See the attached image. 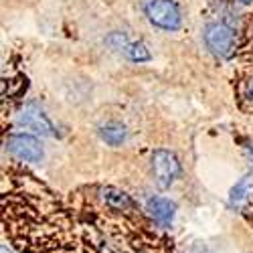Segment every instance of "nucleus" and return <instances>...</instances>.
I'll use <instances>...</instances> for the list:
<instances>
[{"label": "nucleus", "mask_w": 253, "mask_h": 253, "mask_svg": "<svg viewBox=\"0 0 253 253\" xmlns=\"http://www.w3.org/2000/svg\"><path fill=\"white\" fill-rule=\"evenodd\" d=\"M144 14L150 25L162 31H178L182 27V12L174 0H146Z\"/></svg>", "instance_id": "1"}, {"label": "nucleus", "mask_w": 253, "mask_h": 253, "mask_svg": "<svg viewBox=\"0 0 253 253\" xmlns=\"http://www.w3.org/2000/svg\"><path fill=\"white\" fill-rule=\"evenodd\" d=\"M152 174L160 188L172 186L180 176V162L170 150H154L152 152Z\"/></svg>", "instance_id": "2"}, {"label": "nucleus", "mask_w": 253, "mask_h": 253, "mask_svg": "<svg viewBox=\"0 0 253 253\" xmlns=\"http://www.w3.org/2000/svg\"><path fill=\"white\" fill-rule=\"evenodd\" d=\"M6 150L20 162H41L45 156V150L41 142L31 136V134H23V132H16V134H10L8 140H6Z\"/></svg>", "instance_id": "3"}, {"label": "nucleus", "mask_w": 253, "mask_h": 253, "mask_svg": "<svg viewBox=\"0 0 253 253\" xmlns=\"http://www.w3.org/2000/svg\"><path fill=\"white\" fill-rule=\"evenodd\" d=\"M205 43L209 47V51L225 59L233 53L235 47V33L231 27H227L225 23H209L205 29Z\"/></svg>", "instance_id": "4"}, {"label": "nucleus", "mask_w": 253, "mask_h": 253, "mask_svg": "<svg viewBox=\"0 0 253 253\" xmlns=\"http://www.w3.org/2000/svg\"><path fill=\"white\" fill-rule=\"evenodd\" d=\"M18 126H25V128L41 134V136H47V138H57L59 132L55 128V124L47 118V114L39 108L37 103H27L23 110H20L18 118H16Z\"/></svg>", "instance_id": "5"}, {"label": "nucleus", "mask_w": 253, "mask_h": 253, "mask_svg": "<svg viewBox=\"0 0 253 253\" xmlns=\"http://www.w3.org/2000/svg\"><path fill=\"white\" fill-rule=\"evenodd\" d=\"M146 211H148V215L152 217L154 223L168 229L176 217V203L166 197H150L146 201Z\"/></svg>", "instance_id": "6"}, {"label": "nucleus", "mask_w": 253, "mask_h": 253, "mask_svg": "<svg viewBox=\"0 0 253 253\" xmlns=\"http://www.w3.org/2000/svg\"><path fill=\"white\" fill-rule=\"evenodd\" d=\"M99 138L108 146L118 148V146H122L126 140H128V130H126V126L120 122H108L99 128Z\"/></svg>", "instance_id": "7"}, {"label": "nucleus", "mask_w": 253, "mask_h": 253, "mask_svg": "<svg viewBox=\"0 0 253 253\" xmlns=\"http://www.w3.org/2000/svg\"><path fill=\"white\" fill-rule=\"evenodd\" d=\"M101 199H103L105 205H108L110 209H114V211H128V209L134 207V201L130 199V195L120 191V188H114V186L101 188Z\"/></svg>", "instance_id": "8"}, {"label": "nucleus", "mask_w": 253, "mask_h": 253, "mask_svg": "<svg viewBox=\"0 0 253 253\" xmlns=\"http://www.w3.org/2000/svg\"><path fill=\"white\" fill-rule=\"evenodd\" d=\"M253 193V176H243L229 193V205L231 207H243Z\"/></svg>", "instance_id": "9"}, {"label": "nucleus", "mask_w": 253, "mask_h": 253, "mask_svg": "<svg viewBox=\"0 0 253 253\" xmlns=\"http://www.w3.org/2000/svg\"><path fill=\"white\" fill-rule=\"evenodd\" d=\"M124 53H126V57H128L130 61H134V63H144V61L152 59L148 47H146L142 41H138V43H128V47L124 49Z\"/></svg>", "instance_id": "10"}, {"label": "nucleus", "mask_w": 253, "mask_h": 253, "mask_svg": "<svg viewBox=\"0 0 253 253\" xmlns=\"http://www.w3.org/2000/svg\"><path fill=\"white\" fill-rule=\"evenodd\" d=\"M249 99L253 101V79L249 81Z\"/></svg>", "instance_id": "11"}, {"label": "nucleus", "mask_w": 253, "mask_h": 253, "mask_svg": "<svg viewBox=\"0 0 253 253\" xmlns=\"http://www.w3.org/2000/svg\"><path fill=\"white\" fill-rule=\"evenodd\" d=\"M239 2H243V4H253V0H239Z\"/></svg>", "instance_id": "12"}]
</instances>
